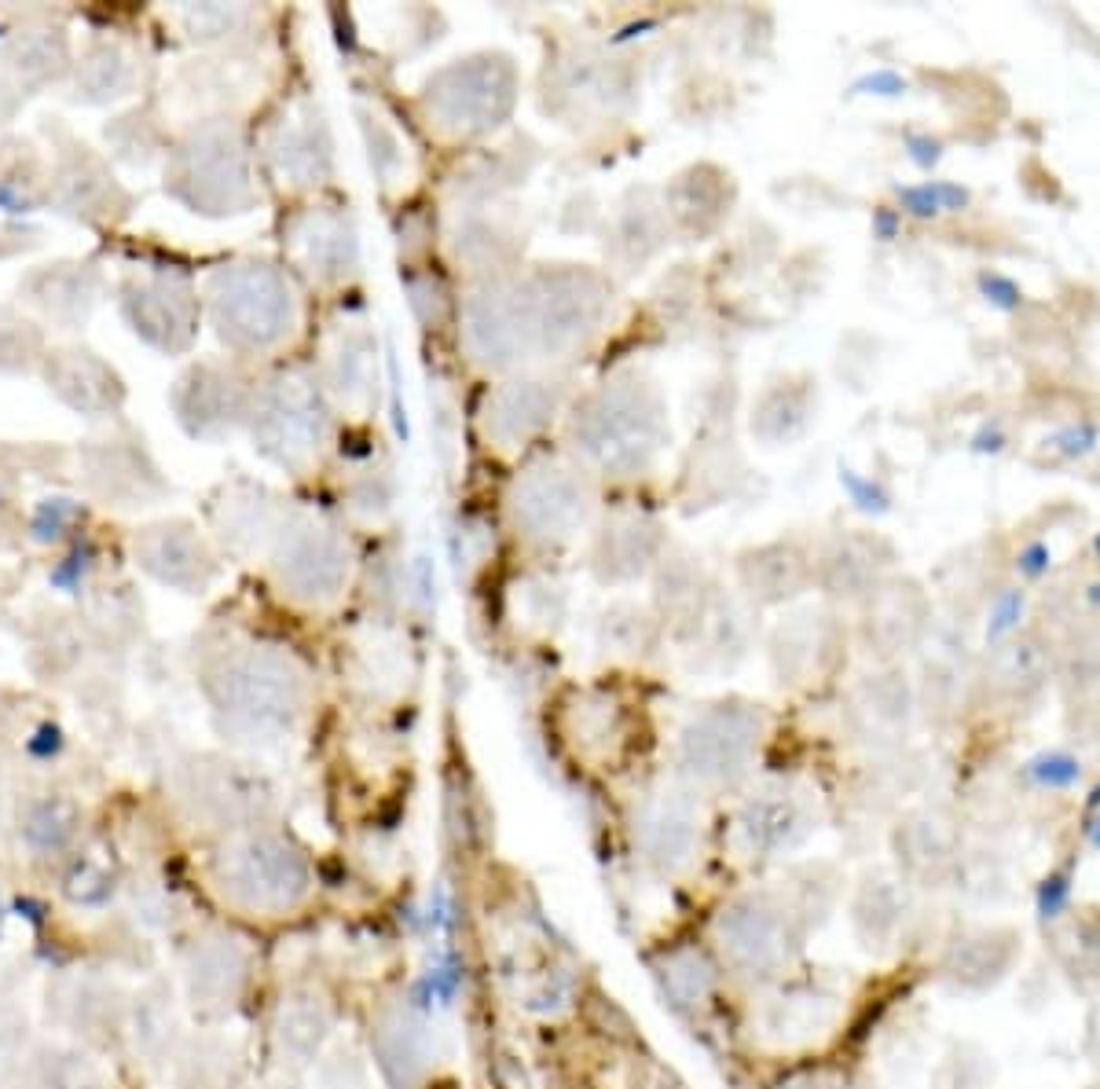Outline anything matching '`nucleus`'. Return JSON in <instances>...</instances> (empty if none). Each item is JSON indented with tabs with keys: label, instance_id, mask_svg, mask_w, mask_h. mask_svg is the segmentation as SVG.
<instances>
[{
	"label": "nucleus",
	"instance_id": "9b49d317",
	"mask_svg": "<svg viewBox=\"0 0 1100 1089\" xmlns=\"http://www.w3.org/2000/svg\"><path fill=\"white\" fill-rule=\"evenodd\" d=\"M1049 565H1053V550H1049V543H1042V539L1027 543V547L1020 550V558H1016V572H1020L1023 580H1042L1045 572H1049Z\"/></svg>",
	"mask_w": 1100,
	"mask_h": 1089
},
{
	"label": "nucleus",
	"instance_id": "6e6552de",
	"mask_svg": "<svg viewBox=\"0 0 1100 1089\" xmlns=\"http://www.w3.org/2000/svg\"><path fill=\"white\" fill-rule=\"evenodd\" d=\"M1078 774H1082V770H1078L1075 759H1071V756H1060V752L1034 759V763H1031V778L1038 781V785H1071Z\"/></svg>",
	"mask_w": 1100,
	"mask_h": 1089
},
{
	"label": "nucleus",
	"instance_id": "f8f14e48",
	"mask_svg": "<svg viewBox=\"0 0 1100 1089\" xmlns=\"http://www.w3.org/2000/svg\"><path fill=\"white\" fill-rule=\"evenodd\" d=\"M37 202L30 195H22V187H15L11 180H0V213L8 217H30Z\"/></svg>",
	"mask_w": 1100,
	"mask_h": 1089
},
{
	"label": "nucleus",
	"instance_id": "ddd939ff",
	"mask_svg": "<svg viewBox=\"0 0 1100 1089\" xmlns=\"http://www.w3.org/2000/svg\"><path fill=\"white\" fill-rule=\"evenodd\" d=\"M906 151H910V158L921 165V169H932V165L943 158V143L932 140V136H917V132H910V136H906Z\"/></svg>",
	"mask_w": 1100,
	"mask_h": 1089
},
{
	"label": "nucleus",
	"instance_id": "f257e3e1",
	"mask_svg": "<svg viewBox=\"0 0 1100 1089\" xmlns=\"http://www.w3.org/2000/svg\"><path fill=\"white\" fill-rule=\"evenodd\" d=\"M998 668V682L1012 693H1034L1045 682V668H1049V653L1034 635H1023L1016 642H1005L994 660Z\"/></svg>",
	"mask_w": 1100,
	"mask_h": 1089
},
{
	"label": "nucleus",
	"instance_id": "7ed1b4c3",
	"mask_svg": "<svg viewBox=\"0 0 1100 1089\" xmlns=\"http://www.w3.org/2000/svg\"><path fill=\"white\" fill-rule=\"evenodd\" d=\"M81 517V503L70 499V495H48L41 503L33 506L30 517V532L37 543H55V539L66 536V528L74 525Z\"/></svg>",
	"mask_w": 1100,
	"mask_h": 1089
},
{
	"label": "nucleus",
	"instance_id": "2eb2a0df",
	"mask_svg": "<svg viewBox=\"0 0 1100 1089\" xmlns=\"http://www.w3.org/2000/svg\"><path fill=\"white\" fill-rule=\"evenodd\" d=\"M59 745H63V741H59V730H55V726H44L41 734L30 741V752L33 756H52Z\"/></svg>",
	"mask_w": 1100,
	"mask_h": 1089
},
{
	"label": "nucleus",
	"instance_id": "4468645a",
	"mask_svg": "<svg viewBox=\"0 0 1100 1089\" xmlns=\"http://www.w3.org/2000/svg\"><path fill=\"white\" fill-rule=\"evenodd\" d=\"M895 231H899V213H895V209H877V213H873V235L891 242L895 239Z\"/></svg>",
	"mask_w": 1100,
	"mask_h": 1089
},
{
	"label": "nucleus",
	"instance_id": "f03ea898",
	"mask_svg": "<svg viewBox=\"0 0 1100 1089\" xmlns=\"http://www.w3.org/2000/svg\"><path fill=\"white\" fill-rule=\"evenodd\" d=\"M899 202L910 217L932 220L939 213H961L968 206V191L961 184H950V180H932V184L899 187Z\"/></svg>",
	"mask_w": 1100,
	"mask_h": 1089
},
{
	"label": "nucleus",
	"instance_id": "1a4fd4ad",
	"mask_svg": "<svg viewBox=\"0 0 1100 1089\" xmlns=\"http://www.w3.org/2000/svg\"><path fill=\"white\" fill-rule=\"evenodd\" d=\"M840 484H844L847 492H851V499H855L858 510H888V492L880 488V484L866 481V477H858L855 470H840Z\"/></svg>",
	"mask_w": 1100,
	"mask_h": 1089
},
{
	"label": "nucleus",
	"instance_id": "6ab92c4d",
	"mask_svg": "<svg viewBox=\"0 0 1100 1089\" xmlns=\"http://www.w3.org/2000/svg\"><path fill=\"white\" fill-rule=\"evenodd\" d=\"M0 503H4V488H0Z\"/></svg>",
	"mask_w": 1100,
	"mask_h": 1089
},
{
	"label": "nucleus",
	"instance_id": "aec40b11",
	"mask_svg": "<svg viewBox=\"0 0 1100 1089\" xmlns=\"http://www.w3.org/2000/svg\"><path fill=\"white\" fill-rule=\"evenodd\" d=\"M0 37H4V26H0Z\"/></svg>",
	"mask_w": 1100,
	"mask_h": 1089
},
{
	"label": "nucleus",
	"instance_id": "dca6fc26",
	"mask_svg": "<svg viewBox=\"0 0 1100 1089\" xmlns=\"http://www.w3.org/2000/svg\"><path fill=\"white\" fill-rule=\"evenodd\" d=\"M1005 448V433L998 426H983L976 433V451H1001Z\"/></svg>",
	"mask_w": 1100,
	"mask_h": 1089
},
{
	"label": "nucleus",
	"instance_id": "0eeeda50",
	"mask_svg": "<svg viewBox=\"0 0 1100 1089\" xmlns=\"http://www.w3.org/2000/svg\"><path fill=\"white\" fill-rule=\"evenodd\" d=\"M1097 426L1093 422H1082V426H1067L1060 429V433H1053L1049 437V444H1053V451H1060V455H1067V459H1082V455H1089V451L1097 448Z\"/></svg>",
	"mask_w": 1100,
	"mask_h": 1089
},
{
	"label": "nucleus",
	"instance_id": "9d476101",
	"mask_svg": "<svg viewBox=\"0 0 1100 1089\" xmlns=\"http://www.w3.org/2000/svg\"><path fill=\"white\" fill-rule=\"evenodd\" d=\"M906 88H910L906 85V77L895 74V70H873V74L858 77L855 85H851V92H855V96H888L891 99V96H902Z\"/></svg>",
	"mask_w": 1100,
	"mask_h": 1089
},
{
	"label": "nucleus",
	"instance_id": "39448f33",
	"mask_svg": "<svg viewBox=\"0 0 1100 1089\" xmlns=\"http://www.w3.org/2000/svg\"><path fill=\"white\" fill-rule=\"evenodd\" d=\"M1023 616V591L1020 587H1005V591L994 598V609H990V624H987V638L998 642L1001 635H1009L1012 627L1020 624Z\"/></svg>",
	"mask_w": 1100,
	"mask_h": 1089
},
{
	"label": "nucleus",
	"instance_id": "f3484780",
	"mask_svg": "<svg viewBox=\"0 0 1100 1089\" xmlns=\"http://www.w3.org/2000/svg\"><path fill=\"white\" fill-rule=\"evenodd\" d=\"M1089 602L1100 605V583H1093V587H1089Z\"/></svg>",
	"mask_w": 1100,
	"mask_h": 1089
},
{
	"label": "nucleus",
	"instance_id": "a211bd4d",
	"mask_svg": "<svg viewBox=\"0 0 1100 1089\" xmlns=\"http://www.w3.org/2000/svg\"><path fill=\"white\" fill-rule=\"evenodd\" d=\"M1093 550H1097V558H1100V536H1097V539H1093Z\"/></svg>",
	"mask_w": 1100,
	"mask_h": 1089
},
{
	"label": "nucleus",
	"instance_id": "423d86ee",
	"mask_svg": "<svg viewBox=\"0 0 1100 1089\" xmlns=\"http://www.w3.org/2000/svg\"><path fill=\"white\" fill-rule=\"evenodd\" d=\"M979 294L987 297L994 308H1001V312H1016L1023 305L1020 283L1001 272H979Z\"/></svg>",
	"mask_w": 1100,
	"mask_h": 1089
},
{
	"label": "nucleus",
	"instance_id": "20e7f679",
	"mask_svg": "<svg viewBox=\"0 0 1100 1089\" xmlns=\"http://www.w3.org/2000/svg\"><path fill=\"white\" fill-rule=\"evenodd\" d=\"M92 561H96V543H92L88 536H77L74 547H70V554H66L63 561H55V565H52V572H48V583H52L55 591L77 594V591H81V583H85L88 569H92Z\"/></svg>",
	"mask_w": 1100,
	"mask_h": 1089
}]
</instances>
